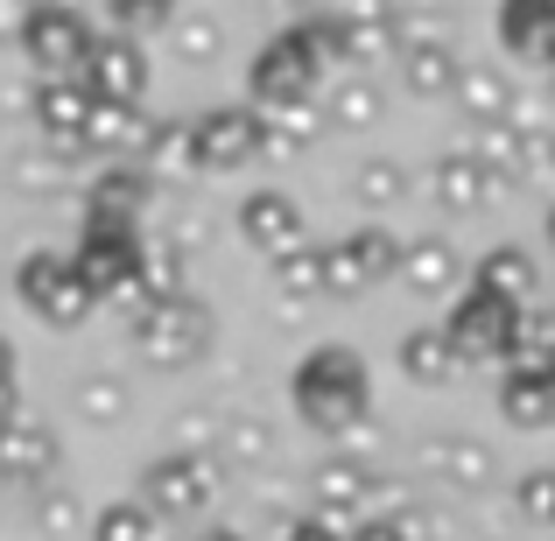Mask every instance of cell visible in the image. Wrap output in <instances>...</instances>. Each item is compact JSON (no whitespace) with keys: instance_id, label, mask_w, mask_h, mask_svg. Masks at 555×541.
<instances>
[{"instance_id":"obj_1","label":"cell","mask_w":555,"mask_h":541,"mask_svg":"<svg viewBox=\"0 0 555 541\" xmlns=\"http://www.w3.org/2000/svg\"><path fill=\"white\" fill-rule=\"evenodd\" d=\"M288 401H296V415L310 422L317 436L345 443V436L366 429V415H373V365L359 359L352 345H317V352H302V365L288 373Z\"/></svg>"},{"instance_id":"obj_2","label":"cell","mask_w":555,"mask_h":541,"mask_svg":"<svg viewBox=\"0 0 555 541\" xmlns=\"http://www.w3.org/2000/svg\"><path fill=\"white\" fill-rule=\"evenodd\" d=\"M338 64V42H331V14H302L296 28L260 42V56L246 64V85H254V113L274 106H317V85Z\"/></svg>"},{"instance_id":"obj_3","label":"cell","mask_w":555,"mask_h":541,"mask_svg":"<svg viewBox=\"0 0 555 541\" xmlns=\"http://www.w3.org/2000/svg\"><path fill=\"white\" fill-rule=\"evenodd\" d=\"M70 268H78V282L92 288V302L127 310V324L149 310V296H141V282H134V268H141V232L106 226V218H85L78 246H70Z\"/></svg>"},{"instance_id":"obj_4","label":"cell","mask_w":555,"mask_h":541,"mask_svg":"<svg viewBox=\"0 0 555 541\" xmlns=\"http://www.w3.org/2000/svg\"><path fill=\"white\" fill-rule=\"evenodd\" d=\"M218 338V317L204 310L197 296H169V302H149V310L134 317V359L155 365V373H183V365H197L211 352Z\"/></svg>"},{"instance_id":"obj_5","label":"cell","mask_w":555,"mask_h":541,"mask_svg":"<svg viewBox=\"0 0 555 541\" xmlns=\"http://www.w3.org/2000/svg\"><path fill=\"white\" fill-rule=\"evenodd\" d=\"M514 331H520V310L500 296H486V288L464 282V296L443 310V338L457 365H506L514 359Z\"/></svg>"},{"instance_id":"obj_6","label":"cell","mask_w":555,"mask_h":541,"mask_svg":"<svg viewBox=\"0 0 555 541\" xmlns=\"http://www.w3.org/2000/svg\"><path fill=\"white\" fill-rule=\"evenodd\" d=\"M218 458L211 450H163V458L141 472V492L134 500L149 506V514H163V520H183V514H204V506L218 500Z\"/></svg>"},{"instance_id":"obj_7","label":"cell","mask_w":555,"mask_h":541,"mask_svg":"<svg viewBox=\"0 0 555 541\" xmlns=\"http://www.w3.org/2000/svg\"><path fill=\"white\" fill-rule=\"evenodd\" d=\"M373 492H379V464L359 458V450H331L310 472V520L352 534L359 520H373Z\"/></svg>"},{"instance_id":"obj_8","label":"cell","mask_w":555,"mask_h":541,"mask_svg":"<svg viewBox=\"0 0 555 541\" xmlns=\"http://www.w3.org/2000/svg\"><path fill=\"white\" fill-rule=\"evenodd\" d=\"M14 288H22V302H28V310H36L50 331H78L85 317L99 310L92 288H85L78 268H70V254H50V246L22 254V268H14Z\"/></svg>"},{"instance_id":"obj_9","label":"cell","mask_w":555,"mask_h":541,"mask_svg":"<svg viewBox=\"0 0 555 541\" xmlns=\"http://www.w3.org/2000/svg\"><path fill=\"white\" fill-rule=\"evenodd\" d=\"M14 42H22V56L36 64V78H78V64L92 56L99 28H92L85 8H28V22H22Z\"/></svg>"},{"instance_id":"obj_10","label":"cell","mask_w":555,"mask_h":541,"mask_svg":"<svg viewBox=\"0 0 555 541\" xmlns=\"http://www.w3.org/2000/svg\"><path fill=\"white\" fill-rule=\"evenodd\" d=\"M393 268H401V240L387 226H352L324 246V296H366Z\"/></svg>"},{"instance_id":"obj_11","label":"cell","mask_w":555,"mask_h":541,"mask_svg":"<svg viewBox=\"0 0 555 541\" xmlns=\"http://www.w3.org/2000/svg\"><path fill=\"white\" fill-rule=\"evenodd\" d=\"M190 155H197V169H218V177H232V169L260 163V113L254 106H204L190 113Z\"/></svg>"},{"instance_id":"obj_12","label":"cell","mask_w":555,"mask_h":541,"mask_svg":"<svg viewBox=\"0 0 555 541\" xmlns=\"http://www.w3.org/2000/svg\"><path fill=\"white\" fill-rule=\"evenodd\" d=\"M78 85L92 92V106H141L149 99V50L127 36H99L92 56L78 64Z\"/></svg>"},{"instance_id":"obj_13","label":"cell","mask_w":555,"mask_h":541,"mask_svg":"<svg viewBox=\"0 0 555 541\" xmlns=\"http://www.w3.org/2000/svg\"><path fill=\"white\" fill-rule=\"evenodd\" d=\"M240 232H246V246H260L268 260H282V254H296V246H310L302 204L288 197V190H254V197L240 204Z\"/></svg>"},{"instance_id":"obj_14","label":"cell","mask_w":555,"mask_h":541,"mask_svg":"<svg viewBox=\"0 0 555 541\" xmlns=\"http://www.w3.org/2000/svg\"><path fill=\"white\" fill-rule=\"evenodd\" d=\"M393 282H408L422 302H457L464 282H472V268H464V254H457L450 240H408Z\"/></svg>"},{"instance_id":"obj_15","label":"cell","mask_w":555,"mask_h":541,"mask_svg":"<svg viewBox=\"0 0 555 541\" xmlns=\"http://www.w3.org/2000/svg\"><path fill=\"white\" fill-rule=\"evenodd\" d=\"M149 141H155V113L141 106H92V120H85V155H106V169H141Z\"/></svg>"},{"instance_id":"obj_16","label":"cell","mask_w":555,"mask_h":541,"mask_svg":"<svg viewBox=\"0 0 555 541\" xmlns=\"http://www.w3.org/2000/svg\"><path fill=\"white\" fill-rule=\"evenodd\" d=\"M422 472L443 478L450 492H486L492 478H500V458H492L478 436H429V443H422Z\"/></svg>"},{"instance_id":"obj_17","label":"cell","mask_w":555,"mask_h":541,"mask_svg":"<svg viewBox=\"0 0 555 541\" xmlns=\"http://www.w3.org/2000/svg\"><path fill=\"white\" fill-rule=\"evenodd\" d=\"M393 64H401V85L415 99H443V92H457L464 56H457V42H450V36H408Z\"/></svg>"},{"instance_id":"obj_18","label":"cell","mask_w":555,"mask_h":541,"mask_svg":"<svg viewBox=\"0 0 555 541\" xmlns=\"http://www.w3.org/2000/svg\"><path fill=\"white\" fill-rule=\"evenodd\" d=\"M50 472H56V436L42 429L36 415H14L8 429H0V478H8V486H42Z\"/></svg>"},{"instance_id":"obj_19","label":"cell","mask_w":555,"mask_h":541,"mask_svg":"<svg viewBox=\"0 0 555 541\" xmlns=\"http://www.w3.org/2000/svg\"><path fill=\"white\" fill-rule=\"evenodd\" d=\"M149 177L141 169H92V183H85V218H106V226H141V211H149Z\"/></svg>"},{"instance_id":"obj_20","label":"cell","mask_w":555,"mask_h":541,"mask_svg":"<svg viewBox=\"0 0 555 541\" xmlns=\"http://www.w3.org/2000/svg\"><path fill=\"white\" fill-rule=\"evenodd\" d=\"M28 106H36L42 141H85V120H92V92H85L78 78H36Z\"/></svg>"},{"instance_id":"obj_21","label":"cell","mask_w":555,"mask_h":541,"mask_svg":"<svg viewBox=\"0 0 555 541\" xmlns=\"http://www.w3.org/2000/svg\"><path fill=\"white\" fill-rule=\"evenodd\" d=\"M331 42H338V64L401 56V14H331Z\"/></svg>"},{"instance_id":"obj_22","label":"cell","mask_w":555,"mask_h":541,"mask_svg":"<svg viewBox=\"0 0 555 541\" xmlns=\"http://www.w3.org/2000/svg\"><path fill=\"white\" fill-rule=\"evenodd\" d=\"M534 282H542V268H534V254H528V246H492V254L472 268V288H486V296L514 302V310H528Z\"/></svg>"},{"instance_id":"obj_23","label":"cell","mask_w":555,"mask_h":541,"mask_svg":"<svg viewBox=\"0 0 555 541\" xmlns=\"http://www.w3.org/2000/svg\"><path fill=\"white\" fill-rule=\"evenodd\" d=\"M450 99H457V113L472 127H492V120H506V113H514V78H506L500 64H464Z\"/></svg>"},{"instance_id":"obj_24","label":"cell","mask_w":555,"mask_h":541,"mask_svg":"<svg viewBox=\"0 0 555 541\" xmlns=\"http://www.w3.org/2000/svg\"><path fill=\"white\" fill-rule=\"evenodd\" d=\"M492 183L486 169L472 163V149H450V155H436V169H429V197L443 204V211H478V204L492 197Z\"/></svg>"},{"instance_id":"obj_25","label":"cell","mask_w":555,"mask_h":541,"mask_svg":"<svg viewBox=\"0 0 555 541\" xmlns=\"http://www.w3.org/2000/svg\"><path fill=\"white\" fill-rule=\"evenodd\" d=\"M500 415L514 422V429H555V373H520V365H506Z\"/></svg>"},{"instance_id":"obj_26","label":"cell","mask_w":555,"mask_h":541,"mask_svg":"<svg viewBox=\"0 0 555 541\" xmlns=\"http://www.w3.org/2000/svg\"><path fill=\"white\" fill-rule=\"evenodd\" d=\"M500 42L514 56L555 64V0H514V8H500Z\"/></svg>"},{"instance_id":"obj_27","label":"cell","mask_w":555,"mask_h":541,"mask_svg":"<svg viewBox=\"0 0 555 541\" xmlns=\"http://www.w3.org/2000/svg\"><path fill=\"white\" fill-rule=\"evenodd\" d=\"M401 373L415 379V387H443L450 373H457V352H450V338H443V324H415L401 338Z\"/></svg>"},{"instance_id":"obj_28","label":"cell","mask_w":555,"mask_h":541,"mask_svg":"<svg viewBox=\"0 0 555 541\" xmlns=\"http://www.w3.org/2000/svg\"><path fill=\"white\" fill-rule=\"evenodd\" d=\"M324 134V113L317 106H274L260 113V155H310Z\"/></svg>"},{"instance_id":"obj_29","label":"cell","mask_w":555,"mask_h":541,"mask_svg":"<svg viewBox=\"0 0 555 541\" xmlns=\"http://www.w3.org/2000/svg\"><path fill=\"white\" fill-rule=\"evenodd\" d=\"M379 113H387V99H379L373 78H338L324 99V127H345V134H366Z\"/></svg>"},{"instance_id":"obj_30","label":"cell","mask_w":555,"mask_h":541,"mask_svg":"<svg viewBox=\"0 0 555 541\" xmlns=\"http://www.w3.org/2000/svg\"><path fill=\"white\" fill-rule=\"evenodd\" d=\"M169 50L183 56V64H211L218 50H225V22H218L211 8H177V22L163 28Z\"/></svg>"},{"instance_id":"obj_31","label":"cell","mask_w":555,"mask_h":541,"mask_svg":"<svg viewBox=\"0 0 555 541\" xmlns=\"http://www.w3.org/2000/svg\"><path fill=\"white\" fill-rule=\"evenodd\" d=\"M134 282H141V296H149V302L190 296V260H183V246H149V240H141V268H134Z\"/></svg>"},{"instance_id":"obj_32","label":"cell","mask_w":555,"mask_h":541,"mask_svg":"<svg viewBox=\"0 0 555 541\" xmlns=\"http://www.w3.org/2000/svg\"><path fill=\"white\" fill-rule=\"evenodd\" d=\"M352 197L366 204V211H393V204L408 197V169L393 163V155H366V163L352 169Z\"/></svg>"},{"instance_id":"obj_33","label":"cell","mask_w":555,"mask_h":541,"mask_svg":"<svg viewBox=\"0 0 555 541\" xmlns=\"http://www.w3.org/2000/svg\"><path fill=\"white\" fill-rule=\"evenodd\" d=\"M274 296H288V302H317L324 296V246H296V254H282L274 260Z\"/></svg>"},{"instance_id":"obj_34","label":"cell","mask_w":555,"mask_h":541,"mask_svg":"<svg viewBox=\"0 0 555 541\" xmlns=\"http://www.w3.org/2000/svg\"><path fill=\"white\" fill-rule=\"evenodd\" d=\"M197 169V155H190V127L183 120H155V141H149V155H141V177L149 183H163V177H190Z\"/></svg>"},{"instance_id":"obj_35","label":"cell","mask_w":555,"mask_h":541,"mask_svg":"<svg viewBox=\"0 0 555 541\" xmlns=\"http://www.w3.org/2000/svg\"><path fill=\"white\" fill-rule=\"evenodd\" d=\"M211 450H225L232 464H268L274 458V429L260 415H225L218 422V443Z\"/></svg>"},{"instance_id":"obj_36","label":"cell","mask_w":555,"mask_h":541,"mask_svg":"<svg viewBox=\"0 0 555 541\" xmlns=\"http://www.w3.org/2000/svg\"><path fill=\"white\" fill-rule=\"evenodd\" d=\"M127 408H134V387L120 373H85L78 379V415L85 422H120Z\"/></svg>"},{"instance_id":"obj_37","label":"cell","mask_w":555,"mask_h":541,"mask_svg":"<svg viewBox=\"0 0 555 541\" xmlns=\"http://www.w3.org/2000/svg\"><path fill=\"white\" fill-rule=\"evenodd\" d=\"M92 541H155V514L141 500H113L92 514Z\"/></svg>"},{"instance_id":"obj_38","label":"cell","mask_w":555,"mask_h":541,"mask_svg":"<svg viewBox=\"0 0 555 541\" xmlns=\"http://www.w3.org/2000/svg\"><path fill=\"white\" fill-rule=\"evenodd\" d=\"M514 514L528 528H555V464H542V472H528L514 486Z\"/></svg>"},{"instance_id":"obj_39","label":"cell","mask_w":555,"mask_h":541,"mask_svg":"<svg viewBox=\"0 0 555 541\" xmlns=\"http://www.w3.org/2000/svg\"><path fill=\"white\" fill-rule=\"evenodd\" d=\"M64 177H70V169L56 163L50 149H22V155H14V190H64Z\"/></svg>"},{"instance_id":"obj_40","label":"cell","mask_w":555,"mask_h":541,"mask_svg":"<svg viewBox=\"0 0 555 541\" xmlns=\"http://www.w3.org/2000/svg\"><path fill=\"white\" fill-rule=\"evenodd\" d=\"M36 528L42 534H70V528H78V492H64V486L36 492Z\"/></svg>"},{"instance_id":"obj_41","label":"cell","mask_w":555,"mask_h":541,"mask_svg":"<svg viewBox=\"0 0 555 541\" xmlns=\"http://www.w3.org/2000/svg\"><path fill=\"white\" fill-rule=\"evenodd\" d=\"M387 528H393V541H436L443 528H436V506H401V514H387Z\"/></svg>"},{"instance_id":"obj_42","label":"cell","mask_w":555,"mask_h":541,"mask_svg":"<svg viewBox=\"0 0 555 541\" xmlns=\"http://www.w3.org/2000/svg\"><path fill=\"white\" fill-rule=\"evenodd\" d=\"M282 541H345L338 528H324V520H296V528H288Z\"/></svg>"},{"instance_id":"obj_43","label":"cell","mask_w":555,"mask_h":541,"mask_svg":"<svg viewBox=\"0 0 555 541\" xmlns=\"http://www.w3.org/2000/svg\"><path fill=\"white\" fill-rule=\"evenodd\" d=\"M345 541H393V528H387V520H359V528L345 534Z\"/></svg>"},{"instance_id":"obj_44","label":"cell","mask_w":555,"mask_h":541,"mask_svg":"<svg viewBox=\"0 0 555 541\" xmlns=\"http://www.w3.org/2000/svg\"><path fill=\"white\" fill-rule=\"evenodd\" d=\"M22 22H28V8H0V36H22Z\"/></svg>"},{"instance_id":"obj_45","label":"cell","mask_w":555,"mask_h":541,"mask_svg":"<svg viewBox=\"0 0 555 541\" xmlns=\"http://www.w3.org/2000/svg\"><path fill=\"white\" fill-rule=\"evenodd\" d=\"M0 387H14V345L0 338Z\"/></svg>"},{"instance_id":"obj_46","label":"cell","mask_w":555,"mask_h":541,"mask_svg":"<svg viewBox=\"0 0 555 541\" xmlns=\"http://www.w3.org/2000/svg\"><path fill=\"white\" fill-rule=\"evenodd\" d=\"M197 541H240V534H232V528H204Z\"/></svg>"},{"instance_id":"obj_47","label":"cell","mask_w":555,"mask_h":541,"mask_svg":"<svg viewBox=\"0 0 555 541\" xmlns=\"http://www.w3.org/2000/svg\"><path fill=\"white\" fill-rule=\"evenodd\" d=\"M548 246H555V204H548Z\"/></svg>"},{"instance_id":"obj_48","label":"cell","mask_w":555,"mask_h":541,"mask_svg":"<svg viewBox=\"0 0 555 541\" xmlns=\"http://www.w3.org/2000/svg\"><path fill=\"white\" fill-rule=\"evenodd\" d=\"M548 163H555V134H548Z\"/></svg>"},{"instance_id":"obj_49","label":"cell","mask_w":555,"mask_h":541,"mask_svg":"<svg viewBox=\"0 0 555 541\" xmlns=\"http://www.w3.org/2000/svg\"><path fill=\"white\" fill-rule=\"evenodd\" d=\"M548 78H555V64H548Z\"/></svg>"}]
</instances>
